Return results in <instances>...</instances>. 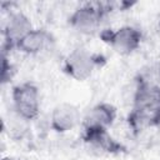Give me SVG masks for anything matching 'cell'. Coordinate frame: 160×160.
I'll return each instance as SVG.
<instances>
[{
	"label": "cell",
	"mask_w": 160,
	"mask_h": 160,
	"mask_svg": "<svg viewBox=\"0 0 160 160\" xmlns=\"http://www.w3.org/2000/svg\"><path fill=\"white\" fill-rule=\"evenodd\" d=\"M52 42L51 35L44 30V29H32L30 32H28L21 40L18 41L16 49L21 52L35 55L45 50L50 44Z\"/></svg>",
	"instance_id": "30bf717a"
},
{
	"label": "cell",
	"mask_w": 160,
	"mask_h": 160,
	"mask_svg": "<svg viewBox=\"0 0 160 160\" xmlns=\"http://www.w3.org/2000/svg\"><path fill=\"white\" fill-rule=\"evenodd\" d=\"M82 139L91 146L109 154H121L126 150L125 146L116 141L108 132V129L104 128H84Z\"/></svg>",
	"instance_id": "52a82bcc"
},
{
	"label": "cell",
	"mask_w": 160,
	"mask_h": 160,
	"mask_svg": "<svg viewBox=\"0 0 160 160\" xmlns=\"http://www.w3.org/2000/svg\"><path fill=\"white\" fill-rule=\"evenodd\" d=\"M109 12L106 4L88 2L78 8L69 18L70 26L81 34H92Z\"/></svg>",
	"instance_id": "277c9868"
},
{
	"label": "cell",
	"mask_w": 160,
	"mask_h": 160,
	"mask_svg": "<svg viewBox=\"0 0 160 160\" xmlns=\"http://www.w3.org/2000/svg\"><path fill=\"white\" fill-rule=\"evenodd\" d=\"M116 108L109 102H100L92 106L82 119L84 128H104L111 126L116 119Z\"/></svg>",
	"instance_id": "9c48e42d"
},
{
	"label": "cell",
	"mask_w": 160,
	"mask_h": 160,
	"mask_svg": "<svg viewBox=\"0 0 160 160\" xmlns=\"http://www.w3.org/2000/svg\"><path fill=\"white\" fill-rule=\"evenodd\" d=\"M101 61L104 62V59L99 54H92L86 49L78 48L65 58L64 71L70 78L82 81L92 74L95 68L100 66Z\"/></svg>",
	"instance_id": "3957f363"
},
{
	"label": "cell",
	"mask_w": 160,
	"mask_h": 160,
	"mask_svg": "<svg viewBox=\"0 0 160 160\" xmlns=\"http://www.w3.org/2000/svg\"><path fill=\"white\" fill-rule=\"evenodd\" d=\"M14 110L19 118L24 120H32L39 115L40 95L39 89L34 82L25 81L18 84L11 91Z\"/></svg>",
	"instance_id": "7a4b0ae2"
},
{
	"label": "cell",
	"mask_w": 160,
	"mask_h": 160,
	"mask_svg": "<svg viewBox=\"0 0 160 160\" xmlns=\"http://www.w3.org/2000/svg\"><path fill=\"white\" fill-rule=\"evenodd\" d=\"M1 160H19V159H16V158H14V156H5V158H2Z\"/></svg>",
	"instance_id": "7c38bea8"
},
{
	"label": "cell",
	"mask_w": 160,
	"mask_h": 160,
	"mask_svg": "<svg viewBox=\"0 0 160 160\" xmlns=\"http://www.w3.org/2000/svg\"><path fill=\"white\" fill-rule=\"evenodd\" d=\"M134 130L160 125V86L140 76L134 94L132 110L128 118Z\"/></svg>",
	"instance_id": "6da1fadb"
},
{
	"label": "cell",
	"mask_w": 160,
	"mask_h": 160,
	"mask_svg": "<svg viewBox=\"0 0 160 160\" xmlns=\"http://www.w3.org/2000/svg\"><path fill=\"white\" fill-rule=\"evenodd\" d=\"M50 122L51 129L56 132L70 131L80 122V111L74 104L61 102L54 108Z\"/></svg>",
	"instance_id": "ba28073f"
},
{
	"label": "cell",
	"mask_w": 160,
	"mask_h": 160,
	"mask_svg": "<svg viewBox=\"0 0 160 160\" xmlns=\"http://www.w3.org/2000/svg\"><path fill=\"white\" fill-rule=\"evenodd\" d=\"M100 38L121 55L134 52L141 42V32L132 26H121L116 30H102Z\"/></svg>",
	"instance_id": "5b68a950"
},
{
	"label": "cell",
	"mask_w": 160,
	"mask_h": 160,
	"mask_svg": "<svg viewBox=\"0 0 160 160\" xmlns=\"http://www.w3.org/2000/svg\"><path fill=\"white\" fill-rule=\"evenodd\" d=\"M2 62H1V82L2 84H6L8 81H10L15 74V68L14 65L9 61L8 56H6V52L2 51Z\"/></svg>",
	"instance_id": "8fae6325"
},
{
	"label": "cell",
	"mask_w": 160,
	"mask_h": 160,
	"mask_svg": "<svg viewBox=\"0 0 160 160\" xmlns=\"http://www.w3.org/2000/svg\"><path fill=\"white\" fill-rule=\"evenodd\" d=\"M31 30H32V25L25 14H22V12L10 14V18L4 26L2 51L14 49L16 46L18 41L21 40Z\"/></svg>",
	"instance_id": "8992f818"
}]
</instances>
